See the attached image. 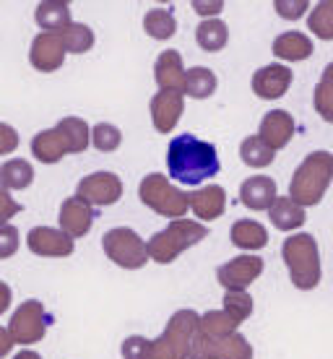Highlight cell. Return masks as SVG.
<instances>
[{"label":"cell","instance_id":"cell-1","mask_svg":"<svg viewBox=\"0 0 333 359\" xmlns=\"http://www.w3.org/2000/svg\"><path fill=\"white\" fill-rule=\"evenodd\" d=\"M196 331H198V313L185 307L172 313L159 339L128 336L120 346V354L125 359H188Z\"/></svg>","mask_w":333,"mask_h":359},{"label":"cell","instance_id":"cell-2","mask_svg":"<svg viewBox=\"0 0 333 359\" xmlns=\"http://www.w3.org/2000/svg\"><path fill=\"white\" fill-rule=\"evenodd\" d=\"M222 170L217 146L201 141L198 135L182 133L167 146V172L180 185H201L203 180L217 177Z\"/></svg>","mask_w":333,"mask_h":359},{"label":"cell","instance_id":"cell-3","mask_svg":"<svg viewBox=\"0 0 333 359\" xmlns=\"http://www.w3.org/2000/svg\"><path fill=\"white\" fill-rule=\"evenodd\" d=\"M91 144V128L81 117H63L55 128H47L32 138L36 162L57 164L68 154H83Z\"/></svg>","mask_w":333,"mask_h":359},{"label":"cell","instance_id":"cell-4","mask_svg":"<svg viewBox=\"0 0 333 359\" xmlns=\"http://www.w3.org/2000/svg\"><path fill=\"white\" fill-rule=\"evenodd\" d=\"M333 182V154L331 151H313L307 154L299 164L292 182H289V198L297 206H318L323 201L325 190Z\"/></svg>","mask_w":333,"mask_h":359},{"label":"cell","instance_id":"cell-5","mask_svg":"<svg viewBox=\"0 0 333 359\" xmlns=\"http://www.w3.org/2000/svg\"><path fill=\"white\" fill-rule=\"evenodd\" d=\"M281 258L287 263L289 278L297 289L310 292V289H315L320 284V276H323L320 250H318V240L313 234L299 232L287 237L284 245H281Z\"/></svg>","mask_w":333,"mask_h":359},{"label":"cell","instance_id":"cell-6","mask_svg":"<svg viewBox=\"0 0 333 359\" xmlns=\"http://www.w3.org/2000/svg\"><path fill=\"white\" fill-rule=\"evenodd\" d=\"M208 237V229L201 222L193 219H175L170 224L159 229L156 234H151V240L146 243L149 250V261H156L167 266V263L177 261V255L185 252L193 245L203 243Z\"/></svg>","mask_w":333,"mask_h":359},{"label":"cell","instance_id":"cell-7","mask_svg":"<svg viewBox=\"0 0 333 359\" xmlns=\"http://www.w3.org/2000/svg\"><path fill=\"white\" fill-rule=\"evenodd\" d=\"M138 198L141 203L149 206L151 211H156L159 216H167V219H182L190 208V198L185 190H180L177 185H172L167 175H159V172H151L141 180L138 185Z\"/></svg>","mask_w":333,"mask_h":359},{"label":"cell","instance_id":"cell-8","mask_svg":"<svg viewBox=\"0 0 333 359\" xmlns=\"http://www.w3.org/2000/svg\"><path fill=\"white\" fill-rule=\"evenodd\" d=\"M102 250L115 266L125 271L144 269L146 261H149L146 243L130 226H112V229H107L104 237H102Z\"/></svg>","mask_w":333,"mask_h":359},{"label":"cell","instance_id":"cell-9","mask_svg":"<svg viewBox=\"0 0 333 359\" xmlns=\"http://www.w3.org/2000/svg\"><path fill=\"white\" fill-rule=\"evenodd\" d=\"M47 328H50V313L39 299H27L16 307V313L11 315L8 323V336L13 344L21 346H32L45 339Z\"/></svg>","mask_w":333,"mask_h":359},{"label":"cell","instance_id":"cell-10","mask_svg":"<svg viewBox=\"0 0 333 359\" xmlns=\"http://www.w3.org/2000/svg\"><path fill=\"white\" fill-rule=\"evenodd\" d=\"M188 359H252V346L243 333H232L224 339H211L196 331L190 344Z\"/></svg>","mask_w":333,"mask_h":359},{"label":"cell","instance_id":"cell-11","mask_svg":"<svg viewBox=\"0 0 333 359\" xmlns=\"http://www.w3.org/2000/svg\"><path fill=\"white\" fill-rule=\"evenodd\" d=\"M76 198H81L83 203H89L91 208H104L115 206L123 198V180L117 177L115 172H94L79 182L76 188Z\"/></svg>","mask_w":333,"mask_h":359},{"label":"cell","instance_id":"cell-12","mask_svg":"<svg viewBox=\"0 0 333 359\" xmlns=\"http://www.w3.org/2000/svg\"><path fill=\"white\" fill-rule=\"evenodd\" d=\"M263 273V258L258 255H237L217 269V281L224 292H245Z\"/></svg>","mask_w":333,"mask_h":359},{"label":"cell","instance_id":"cell-13","mask_svg":"<svg viewBox=\"0 0 333 359\" xmlns=\"http://www.w3.org/2000/svg\"><path fill=\"white\" fill-rule=\"evenodd\" d=\"M27 245L34 255H42V258H68L76 250V243H73L68 234H63L55 226H34L29 229L27 234Z\"/></svg>","mask_w":333,"mask_h":359},{"label":"cell","instance_id":"cell-14","mask_svg":"<svg viewBox=\"0 0 333 359\" xmlns=\"http://www.w3.org/2000/svg\"><path fill=\"white\" fill-rule=\"evenodd\" d=\"M94 219H97V211L76 196L65 198L63 206H60V216H57V222H60V232L68 234L73 243H76L79 237H86V234L91 232Z\"/></svg>","mask_w":333,"mask_h":359},{"label":"cell","instance_id":"cell-15","mask_svg":"<svg viewBox=\"0 0 333 359\" xmlns=\"http://www.w3.org/2000/svg\"><path fill=\"white\" fill-rule=\"evenodd\" d=\"M149 112H151V123L156 128V133L167 135L180 123L182 112H185V97L180 91H159L151 97Z\"/></svg>","mask_w":333,"mask_h":359},{"label":"cell","instance_id":"cell-16","mask_svg":"<svg viewBox=\"0 0 333 359\" xmlns=\"http://www.w3.org/2000/svg\"><path fill=\"white\" fill-rule=\"evenodd\" d=\"M65 47L60 42V36L57 34H36L32 39V50H29V63L34 65L39 73H53L57 68H63L65 63Z\"/></svg>","mask_w":333,"mask_h":359},{"label":"cell","instance_id":"cell-17","mask_svg":"<svg viewBox=\"0 0 333 359\" xmlns=\"http://www.w3.org/2000/svg\"><path fill=\"white\" fill-rule=\"evenodd\" d=\"M292 81H294V73L289 71L287 65L271 63L255 71V76H252V91H255V97L261 99H281L289 91Z\"/></svg>","mask_w":333,"mask_h":359},{"label":"cell","instance_id":"cell-18","mask_svg":"<svg viewBox=\"0 0 333 359\" xmlns=\"http://www.w3.org/2000/svg\"><path fill=\"white\" fill-rule=\"evenodd\" d=\"M294 120L287 109H271L266 112L261 120V128H258V138L269 146L271 151H279L294 138Z\"/></svg>","mask_w":333,"mask_h":359},{"label":"cell","instance_id":"cell-19","mask_svg":"<svg viewBox=\"0 0 333 359\" xmlns=\"http://www.w3.org/2000/svg\"><path fill=\"white\" fill-rule=\"evenodd\" d=\"M279 198V188H276V180L266 177V175H255L247 177L240 185V201L245 208L250 211H269L271 203Z\"/></svg>","mask_w":333,"mask_h":359},{"label":"cell","instance_id":"cell-20","mask_svg":"<svg viewBox=\"0 0 333 359\" xmlns=\"http://www.w3.org/2000/svg\"><path fill=\"white\" fill-rule=\"evenodd\" d=\"M154 79L162 91H180L185 86V65L177 50H164L154 63Z\"/></svg>","mask_w":333,"mask_h":359},{"label":"cell","instance_id":"cell-21","mask_svg":"<svg viewBox=\"0 0 333 359\" xmlns=\"http://www.w3.org/2000/svg\"><path fill=\"white\" fill-rule=\"evenodd\" d=\"M190 208L201 222H214L226 211V193L222 185H206V188L190 193Z\"/></svg>","mask_w":333,"mask_h":359},{"label":"cell","instance_id":"cell-22","mask_svg":"<svg viewBox=\"0 0 333 359\" xmlns=\"http://www.w3.org/2000/svg\"><path fill=\"white\" fill-rule=\"evenodd\" d=\"M313 50H315L313 39L302 32H284L273 39V55L287 63H302L313 55Z\"/></svg>","mask_w":333,"mask_h":359},{"label":"cell","instance_id":"cell-23","mask_svg":"<svg viewBox=\"0 0 333 359\" xmlns=\"http://www.w3.org/2000/svg\"><path fill=\"white\" fill-rule=\"evenodd\" d=\"M269 219L279 232H294V229H299V226H305L307 214H305V208L297 206L289 196H279L273 203H271Z\"/></svg>","mask_w":333,"mask_h":359},{"label":"cell","instance_id":"cell-24","mask_svg":"<svg viewBox=\"0 0 333 359\" xmlns=\"http://www.w3.org/2000/svg\"><path fill=\"white\" fill-rule=\"evenodd\" d=\"M229 237H232L234 248L247 250V255L255 250H263L269 245V229L261 222H255V219H240V222H234Z\"/></svg>","mask_w":333,"mask_h":359},{"label":"cell","instance_id":"cell-25","mask_svg":"<svg viewBox=\"0 0 333 359\" xmlns=\"http://www.w3.org/2000/svg\"><path fill=\"white\" fill-rule=\"evenodd\" d=\"M34 21L45 29L47 34H57L71 24V6L68 3H57V0H45L36 3L34 8Z\"/></svg>","mask_w":333,"mask_h":359},{"label":"cell","instance_id":"cell-26","mask_svg":"<svg viewBox=\"0 0 333 359\" xmlns=\"http://www.w3.org/2000/svg\"><path fill=\"white\" fill-rule=\"evenodd\" d=\"M196 42L203 53H219L229 42V29L222 18H203L196 29Z\"/></svg>","mask_w":333,"mask_h":359},{"label":"cell","instance_id":"cell-27","mask_svg":"<svg viewBox=\"0 0 333 359\" xmlns=\"http://www.w3.org/2000/svg\"><path fill=\"white\" fill-rule=\"evenodd\" d=\"M219 86L217 73L206 68V65H196L185 73V86H182V97L188 94L190 99H208Z\"/></svg>","mask_w":333,"mask_h":359},{"label":"cell","instance_id":"cell-28","mask_svg":"<svg viewBox=\"0 0 333 359\" xmlns=\"http://www.w3.org/2000/svg\"><path fill=\"white\" fill-rule=\"evenodd\" d=\"M34 182V167L27 159H8L0 164V185L6 190H27Z\"/></svg>","mask_w":333,"mask_h":359},{"label":"cell","instance_id":"cell-29","mask_svg":"<svg viewBox=\"0 0 333 359\" xmlns=\"http://www.w3.org/2000/svg\"><path fill=\"white\" fill-rule=\"evenodd\" d=\"M240 320H234L232 315L224 313V310H208V313L198 315V333L203 336H211V339H224V336H232L240 328Z\"/></svg>","mask_w":333,"mask_h":359},{"label":"cell","instance_id":"cell-30","mask_svg":"<svg viewBox=\"0 0 333 359\" xmlns=\"http://www.w3.org/2000/svg\"><path fill=\"white\" fill-rule=\"evenodd\" d=\"M144 29L151 39H159V42L162 39H172L175 32H177V18H175V13L170 8H151L146 11Z\"/></svg>","mask_w":333,"mask_h":359},{"label":"cell","instance_id":"cell-31","mask_svg":"<svg viewBox=\"0 0 333 359\" xmlns=\"http://www.w3.org/2000/svg\"><path fill=\"white\" fill-rule=\"evenodd\" d=\"M57 36H60V42H63L65 53H73V55L89 53L91 47H94V42H97V36H94L91 27H86V24H76V21H71L63 32H57Z\"/></svg>","mask_w":333,"mask_h":359},{"label":"cell","instance_id":"cell-32","mask_svg":"<svg viewBox=\"0 0 333 359\" xmlns=\"http://www.w3.org/2000/svg\"><path fill=\"white\" fill-rule=\"evenodd\" d=\"M240 159H243V164L252 167V170H263V167L273 164L276 151H271L258 135H247V138H243V144H240Z\"/></svg>","mask_w":333,"mask_h":359},{"label":"cell","instance_id":"cell-33","mask_svg":"<svg viewBox=\"0 0 333 359\" xmlns=\"http://www.w3.org/2000/svg\"><path fill=\"white\" fill-rule=\"evenodd\" d=\"M307 29L323 39V42H331L333 39V0H323L313 6L310 16H307Z\"/></svg>","mask_w":333,"mask_h":359},{"label":"cell","instance_id":"cell-34","mask_svg":"<svg viewBox=\"0 0 333 359\" xmlns=\"http://www.w3.org/2000/svg\"><path fill=\"white\" fill-rule=\"evenodd\" d=\"M91 144H94L97 151H117L120 144H123V133L112 123H97V126L91 128Z\"/></svg>","mask_w":333,"mask_h":359},{"label":"cell","instance_id":"cell-35","mask_svg":"<svg viewBox=\"0 0 333 359\" xmlns=\"http://www.w3.org/2000/svg\"><path fill=\"white\" fill-rule=\"evenodd\" d=\"M224 313H229L234 320L245 323L252 315V297L247 292H224Z\"/></svg>","mask_w":333,"mask_h":359},{"label":"cell","instance_id":"cell-36","mask_svg":"<svg viewBox=\"0 0 333 359\" xmlns=\"http://www.w3.org/2000/svg\"><path fill=\"white\" fill-rule=\"evenodd\" d=\"M313 102H315V112L323 117L325 123L333 126V81L328 79H320L313 91Z\"/></svg>","mask_w":333,"mask_h":359},{"label":"cell","instance_id":"cell-37","mask_svg":"<svg viewBox=\"0 0 333 359\" xmlns=\"http://www.w3.org/2000/svg\"><path fill=\"white\" fill-rule=\"evenodd\" d=\"M18 229L13 224H0V261L13 258L18 250Z\"/></svg>","mask_w":333,"mask_h":359},{"label":"cell","instance_id":"cell-38","mask_svg":"<svg viewBox=\"0 0 333 359\" xmlns=\"http://www.w3.org/2000/svg\"><path fill=\"white\" fill-rule=\"evenodd\" d=\"M273 8H276V13H279L281 18H287V21H297V18H302L307 13L310 3H307V0H276V3H273Z\"/></svg>","mask_w":333,"mask_h":359},{"label":"cell","instance_id":"cell-39","mask_svg":"<svg viewBox=\"0 0 333 359\" xmlns=\"http://www.w3.org/2000/svg\"><path fill=\"white\" fill-rule=\"evenodd\" d=\"M21 208L24 206L11 196V190H6L3 185H0V224H8L13 216L21 214Z\"/></svg>","mask_w":333,"mask_h":359},{"label":"cell","instance_id":"cell-40","mask_svg":"<svg viewBox=\"0 0 333 359\" xmlns=\"http://www.w3.org/2000/svg\"><path fill=\"white\" fill-rule=\"evenodd\" d=\"M18 149V133L16 128L8 123H0V156L3 154H13Z\"/></svg>","mask_w":333,"mask_h":359},{"label":"cell","instance_id":"cell-41","mask_svg":"<svg viewBox=\"0 0 333 359\" xmlns=\"http://www.w3.org/2000/svg\"><path fill=\"white\" fill-rule=\"evenodd\" d=\"M193 8L196 13H201L203 18H217L222 11H224V3L222 0H214V3H206V0H193Z\"/></svg>","mask_w":333,"mask_h":359},{"label":"cell","instance_id":"cell-42","mask_svg":"<svg viewBox=\"0 0 333 359\" xmlns=\"http://www.w3.org/2000/svg\"><path fill=\"white\" fill-rule=\"evenodd\" d=\"M11 299H13V294H11V287L6 284V281H0V315L11 307Z\"/></svg>","mask_w":333,"mask_h":359},{"label":"cell","instance_id":"cell-43","mask_svg":"<svg viewBox=\"0 0 333 359\" xmlns=\"http://www.w3.org/2000/svg\"><path fill=\"white\" fill-rule=\"evenodd\" d=\"M11 349H13V341H11L8 331H6V328H0V359L8 357Z\"/></svg>","mask_w":333,"mask_h":359},{"label":"cell","instance_id":"cell-44","mask_svg":"<svg viewBox=\"0 0 333 359\" xmlns=\"http://www.w3.org/2000/svg\"><path fill=\"white\" fill-rule=\"evenodd\" d=\"M11 359H42L36 351H32V349H27V351H21V354H16V357H11Z\"/></svg>","mask_w":333,"mask_h":359},{"label":"cell","instance_id":"cell-45","mask_svg":"<svg viewBox=\"0 0 333 359\" xmlns=\"http://www.w3.org/2000/svg\"><path fill=\"white\" fill-rule=\"evenodd\" d=\"M320 79H328V81H333V63H328L323 68V76H320Z\"/></svg>","mask_w":333,"mask_h":359}]
</instances>
